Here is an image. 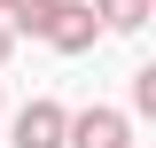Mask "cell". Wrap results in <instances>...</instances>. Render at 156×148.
<instances>
[{
    "mask_svg": "<svg viewBox=\"0 0 156 148\" xmlns=\"http://www.w3.org/2000/svg\"><path fill=\"white\" fill-rule=\"evenodd\" d=\"M62 148H133V117L125 109H78L62 125Z\"/></svg>",
    "mask_w": 156,
    "mask_h": 148,
    "instance_id": "cell-1",
    "label": "cell"
},
{
    "mask_svg": "<svg viewBox=\"0 0 156 148\" xmlns=\"http://www.w3.org/2000/svg\"><path fill=\"white\" fill-rule=\"evenodd\" d=\"M47 39H55L62 55H86L101 39V16H94V0H55V23H47Z\"/></svg>",
    "mask_w": 156,
    "mask_h": 148,
    "instance_id": "cell-2",
    "label": "cell"
},
{
    "mask_svg": "<svg viewBox=\"0 0 156 148\" xmlns=\"http://www.w3.org/2000/svg\"><path fill=\"white\" fill-rule=\"evenodd\" d=\"M62 125H70L62 101H23L8 132H16V148H62Z\"/></svg>",
    "mask_w": 156,
    "mask_h": 148,
    "instance_id": "cell-3",
    "label": "cell"
},
{
    "mask_svg": "<svg viewBox=\"0 0 156 148\" xmlns=\"http://www.w3.org/2000/svg\"><path fill=\"white\" fill-rule=\"evenodd\" d=\"M47 23H55V0H8V31L47 39Z\"/></svg>",
    "mask_w": 156,
    "mask_h": 148,
    "instance_id": "cell-4",
    "label": "cell"
},
{
    "mask_svg": "<svg viewBox=\"0 0 156 148\" xmlns=\"http://www.w3.org/2000/svg\"><path fill=\"white\" fill-rule=\"evenodd\" d=\"M94 16L109 23V31H140V23H148V0H94Z\"/></svg>",
    "mask_w": 156,
    "mask_h": 148,
    "instance_id": "cell-5",
    "label": "cell"
},
{
    "mask_svg": "<svg viewBox=\"0 0 156 148\" xmlns=\"http://www.w3.org/2000/svg\"><path fill=\"white\" fill-rule=\"evenodd\" d=\"M133 109H156V70H133Z\"/></svg>",
    "mask_w": 156,
    "mask_h": 148,
    "instance_id": "cell-6",
    "label": "cell"
},
{
    "mask_svg": "<svg viewBox=\"0 0 156 148\" xmlns=\"http://www.w3.org/2000/svg\"><path fill=\"white\" fill-rule=\"evenodd\" d=\"M8 47H16V31H8V23H0V62H8Z\"/></svg>",
    "mask_w": 156,
    "mask_h": 148,
    "instance_id": "cell-7",
    "label": "cell"
},
{
    "mask_svg": "<svg viewBox=\"0 0 156 148\" xmlns=\"http://www.w3.org/2000/svg\"><path fill=\"white\" fill-rule=\"evenodd\" d=\"M0 8H8V0H0Z\"/></svg>",
    "mask_w": 156,
    "mask_h": 148,
    "instance_id": "cell-8",
    "label": "cell"
}]
</instances>
